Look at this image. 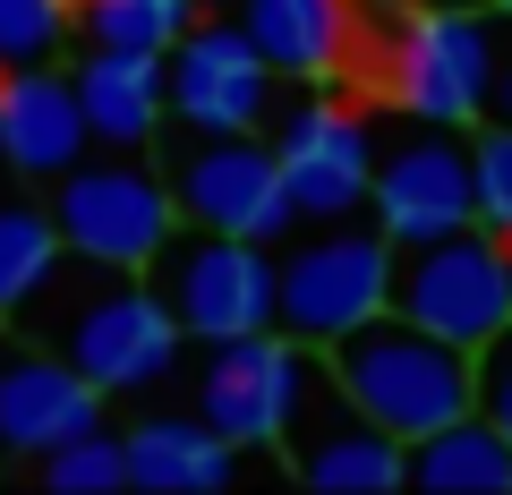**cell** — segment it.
<instances>
[{"label":"cell","instance_id":"cell-17","mask_svg":"<svg viewBox=\"0 0 512 495\" xmlns=\"http://www.w3.org/2000/svg\"><path fill=\"white\" fill-rule=\"evenodd\" d=\"M402 487L427 495H512V436L487 427L478 410L427 427V436L402 444Z\"/></svg>","mask_w":512,"mask_h":495},{"label":"cell","instance_id":"cell-20","mask_svg":"<svg viewBox=\"0 0 512 495\" xmlns=\"http://www.w3.org/2000/svg\"><path fill=\"white\" fill-rule=\"evenodd\" d=\"M188 18H197V0H77L86 43H111V52H171Z\"/></svg>","mask_w":512,"mask_h":495},{"label":"cell","instance_id":"cell-18","mask_svg":"<svg viewBox=\"0 0 512 495\" xmlns=\"http://www.w3.org/2000/svg\"><path fill=\"white\" fill-rule=\"evenodd\" d=\"M239 35L274 77H333L350 43V0H239Z\"/></svg>","mask_w":512,"mask_h":495},{"label":"cell","instance_id":"cell-28","mask_svg":"<svg viewBox=\"0 0 512 495\" xmlns=\"http://www.w3.org/2000/svg\"><path fill=\"white\" fill-rule=\"evenodd\" d=\"M0 77H9V69H0Z\"/></svg>","mask_w":512,"mask_h":495},{"label":"cell","instance_id":"cell-16","mask_svg":"<svg viewBox=\"0 0 512 495\" xmlns=\"http://www.w3.org/2000/svg\"><path fill=\"white\" fill-rule=\"evenodd\" d=\"M77 111H86V137H111V146H146L163 129V52H111L94 43L77 60Z\"/></svg>","mask_w":512,"mask_h":495},{"label":"cell","instance_id":"cell-19","mask_svg":"<svg viewBox=\"0 0 512 495\" xmlns=\"http://www.w3.org/2000/svg\"><path fill=\"white\" fill-rule=\"evenodd\" d=\"M120 453H128V487H146V495H205L239 470V444H222L205 419H180V410L128 427Z\"/></svg>","mask_w":512,"mask_h":495},{"label":"cell","instance_id":"cell-1","mask_svg":"<svg viewBox=\"0 0 512 495\" xmlns=\"http://www.w3.org/2000/svg\"><path fill=\"white\" fill-rule=\"evenodd\" d=\"M18 325L43 333V350L69 359L94 393H146L180 359V325H171L163 291L137 282L128 265H94V257L52 265L35 299L18 308Z\"/></svg>","mask_w":512,"mask_h":495},{"label":"cell","instance_id":"cell-21","mask_svg":"<svg viewBox=\"0 0 512 495\" xmlns=\"http://www.w3.org/2000/svg\"><path fill=\"white\" fill-rule=\"evenodd\" d=\"M60 265V231L35 205H0V325L35 299V282Z\"/></svg>","mask_w":512,"mask_h":495},{"label":"cell","instance_id":"cell-12","mask_svg":"<svg viewBox=\"0 0 512 495\" xmlns=\"http://www.w3.org/2000/svg\"><path fill=\"white\" fill-rule=\"evenodd\" d=\"M282 444H291V470L308 478V487H325V495H384V487H402V436H384V427L325 376V359L308 367Z\"/></svg>","mask_w":512,"mask_h":495},{"label":"cell","instance_id":"cell-26","mask_svg":"<svg viewBox=\"0 0 512 495\" xmlns=\"http://www.w3.org/2000/svg\"><path fill=\"white\" fill-rule=\"evenodd\" d=\"M487 111H495V120H504V129H512V52L495 60V94H487Z\"/></svg>","mask_w":512,"mask_h":495},{"label":"cell","instance_id":"cell-8","mask_svg":"<svg viewBox=\"0 0 512 495\" xmlns=\"http://www.w3.org/2000/svg\"><path fill=\"white\" fill-rule=\"evenodd\" d=\"M205 350H214V359L197 367V419L214 427L222 444H239V453L282 444V427H291V410H299V385H308L316 350L291 342L282 325L231 333V342H205Z\"/></svg>","mask_w":512,"mask_h":495},{"label":"cell","instance_id":"cell-10","mask_svg":"<svg viewBox=\"0 0 512 495\" xmlns=\"http://www.w3.org/2000/svg\"><path fill=\"white\" fill-rule=\"evenodd\" d=\"M367 205H376V231L393 248L410 239H444L461 222H478V197H470V146L436 120L402 129L393 146H376V171H367Z\"/></svg>","mask_w":512,"mask_h":495},{"label":"cell","instance_id":"cell-5","mask_svg":"<svg viewBox=\"0 0 512 495\" xmlns=\"http://www.w3.org/2000/svg\"><path fill=\"white\" fill-rule=\"evenodd\" d=\"M384 282H393V239L384 231H350V222H316L291 257L274 265V325L291 342L325 350L350 325L384 308Z\"/></svg>","mask_w":512,"mask_h":495},{"label":"cell","instance_id":"cell-22","mask_svg":"<svg viewBox=\"0 0 512 495\" xmlns=\"http://www.w3.org/2000/svg\"><path fill=\"white\" fill-rule=\"evenodd\" d=\"M35 470H43L52 495H111V487H128V453H120L111 427H77V436H60L52 453H35Z\"/></svg>","mask_w":512,"mask_h":495},{"label":"cell","instance_id":"cell-3","mask_svg":"<svg viewBox=\"0 0 512 495\" xmlns=\"http://www.w3.org/2000/svg\"><path fill=\"white\" fill-rule=\"evenodd\" d=\"M384 308L444 333V342H461V350H478L495 325H512V239H495L487 222H461L444 239L393 248Z\"/></svg>","mask_w":512,"mask_h":495},{"label":"cell","instance_id":"cell-11","mask_svg":"<svg viewBox=\"0 0 512 495\" xmlns=\"http://www.w3.org/2000/svg\"><path fill=\"white\" fill-rule=\"evenodd\" d=\"M171 205L180 222L197 231H231V239H282L299 231L291 197H282V171H274V146H256L248 129L231 137H197L171 171Z\"/></svg>","mask_w":512,"mask_h":495},{"label":"cell","instance_id":"cell-23","mask_svg":"<svg viewBox=\"0 0 512 495\" xmlns=\"http://www.w3.org/2000/svg\"><path fill=\"white\" fill-rule=\"evenodd\" d=\"M77 0H0V69H35L69 43Z\"/></svg>","mask_w":512,"mask_h":495},{"label":"cell","instance_id":"cell-2","mask_svg":"<svg viewBox=\"0 0 512 495\" xmlns=\"http://www.w3.org/2000/svg\"><path fill=\"white\" fill-rule=\"evenodd\" d=\"M316 359H325V376L384 427V436H402V444L470 410V350L444 342V333H427V325H410V316H393V308H376L367 325H350L342 342H325Z\"/></svg>","mask_w":512,"mask_h":495},{"label":"cell","instance_id":"cell-6","mask_svg":"<svg viewBox=\"0 0 512 495\" xmlns=\"http://www.w3.org/2000/svg\"><path fill=\"white\" fill-rule=\"evenodd\" d=\"M52 231L69 257L146 274L154 248L180 231V205H171V180H154L146 163H69L52 197Z\"/></svg>","mask_w":512,"mask_h":495},{"label":"cell","instance_id":"cell-13","mask_svg":"<svg viewBox=\"0 0 512 495\" xmlns=\"http://www.w3.org/2000/svg\"><path fill=\"white\" fill-rule=\"evenodd\" d=\"M282 197L299 222H342L367 205V171H376V129H367L350 103H308L291 111V129L274 146Z\"/></svg>","mask_w":512,"mask_h":495},{"label":"cell","instance_id":"cell-7","mask_svg":"<svg viewBox=\"0 0 512 495\" xmlns=\"http://www.w3.org/2000/svg\"><path fill=\"white\" fill-rule=\"evenodd\" d=\"M495 60H504L495 18H478L470 0H444V9H419V18L402 26V52H393V94L410 103V120L470 129V120H487Z\"/></svg>","mask_w":512,"mask_h":495},{"label":"cell","instance_id":"cell-14","mask_svg":"<svg viewBox=\"0 0 512 495\" xmlns=\"http://www.w3.org/2000/svg\"><path fill=\"white\" fill-rule=\"evenodd\" d=\"M77 427H103V393L43 342H0V461H35Z\"/></svg>","mask_w":512,"mask_h":495},{"label":"cell","instance_id":"cell-25","mask_svg":"<svg viewBox=\"0 0 512 495\" xmlns=\"http://www.w3.org/2000/svg\"><path fill=\"white\" fill-rule=\"evenodd\" d=\"M470 410L512 436V325H495L487 342L470 350Z\"/></svg>","mask_w":512,"mask_h":495},{"label":"cell","instance_id":"cell-27","mask_svg":"<svg viewBox=\"0 0 512 495\" xmlns=\"http://www.w3.org/2000/svg\"><path fill=\"white\" fill-rule=\"evenodd\" d=\"M470 9H504V18H512V0H470Z\"/></svg>","mask_w":512,"mask_h":495},{"label":"cell","instance_id":"cell-4","mask_svg":"<svg viewBox=\"0 0 512 495\" xmlns=\"http://www.w3.org/2000/svg\"><path fill=\"white\" fill-rule=\"evenodd\" d=\"M154 291H163L180 342H231V333H265L274 325V257L265 239H231V231H171L154 248Z\"/></svg>","mask_w":512,"mask_h":495},{"label":"cell","instance_id":"cell-15","mask_svg":"<svg viewBox=\"0 0 512 495\" xmlns=\"http://www.w3.org/2000/svg\"><path fill=\"white\" fill-rule=\"evenodd\" d=\"M86 154V111L77 86L60 69H9L0 77V163L26 171V180H60V171Z\"/></svg>","mask_w":512,"mask_h":495},{"label":"cell","instance_id":"cell-9","mask_svg":"<svg viewBox=\"0 0 512 495\" xmlns=\"http://www.w3.org/2000/svg\"><path fill=\"white\" fill-rule=\"evenodd\" d=\"M163 103L197 137H231V129H256L274 111V69L256 60L239 18H188L163 52Z\"/></svg>","mask_w":512,"mask_h":495},{"label":"cell","instance_id":"cell-24","mask_svg":"<svg viewBox=\"0 0 512 495\" xmlns=\"http://www.w3.org/2000/svg\"><path fill=\"white\" fill-rule=\"evenodd\" d=\"M470 197H478V222L495 239H512V129L504 120L470 146Z\"/></svg>","mask_w":512,"mask_h":495}]
</instances>
